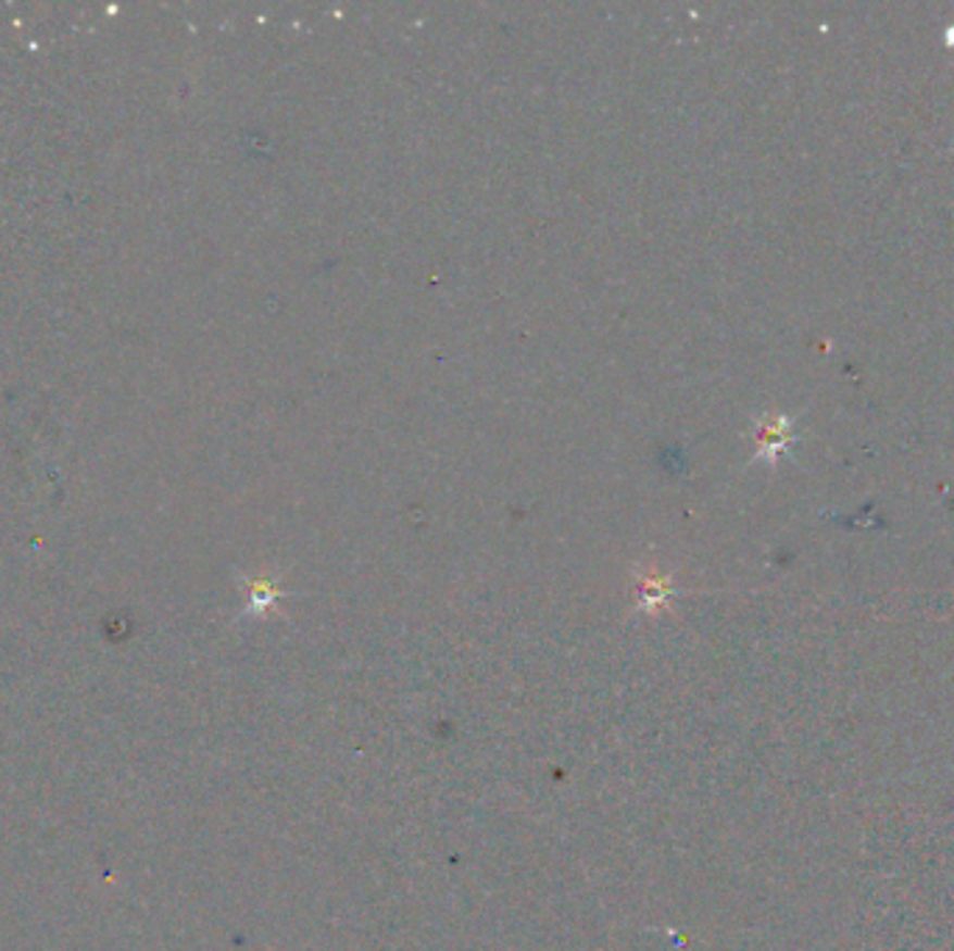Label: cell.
Instances as JSON below:
<instances>
[{
  "mask_svg": "<svg viewBox=\"0 0 954 951\" xmlns=\"http://www.w3.org/2000/svg\"><path fill=\"white\" fill-rule=\"evenodd\" d=\"M756 455L754 461H765L770 466L779 463L781 452L793 441V418L784 413H765L756 418Z\"/></svg>",
  "mask_w": 954,
  "mask_h": 951,
  "instance_id": "obj_1",
  "label": "cell"
},
{
  "mask_svg": "<svg viewBox=\"0 0 954 951\" xmlns=\"http://www.w3.org/2000/svg\"><path fill=\"white\" fill-rule=\"evenodd\" d=\"M246 589H249V605H246L243 617H265L285 598L279 578H272V575L268 578H246Z\"/></svg>",
  "mask_w": 954,
  "mask_h": 951,
  "instance_id": "obj_3",
  "label": "cell"
},
{
  "mask_svg": "<svg viewBox=\"0 0 954 951\" xmlns=\"http://www.w3.org/2000/svg\"><path fill=\"white\" fill-rule=\"evenodd\" d=\"M633 580H637V586H639V600L633 603V609L637 611L656 614V611L667 609V605H670V600L678 595V589L673 586L670 575H658L653 566L648 570V573L633 575Z\"/></svg>",
  "mask_w": 954,
  "mask_h": 951,
  "instance_id": "obj_2",
  "label": "cell"
}]
</instances>
